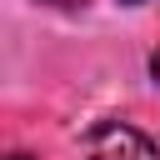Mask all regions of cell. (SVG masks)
Segmentation results:
<instances>
[{"label": "cell", "mask_w": 160, "mask_h": 160, "mask_svg": "<svg viewBox=\"0 0 160 160\" xmlns=\"http://www.w3.org/2000/svg\"><path fill=\"white\" fill-rule=\"evenodd\" d=\"M85 160H160V145L130 120H100L85 130Z\"/></svg>", "instance_id": "6da1fadb"}, {"label": "cell", "mask_w": 160, "mask_h": 160, "mask_svg": "<svg viewBox=\"0 0 160 160\" xmlns=\"http://www.w3.org/2000/svg\"><path fill=\"white\" fill-rule=\"evenodd\" d=\"M40 5H55V10H75V5H85V0H40Z\"/></svg>", "instance_id": "7a4b0ae2"}, {"label": "cell", "mask_w": 160, "mask_h": 160, "mask_svg": "<svg viewBox=\"0 0 160 160\" xmlns=\"http://www.w3.org/2000/svg\"><path fill=\"white\" fill-rule=\"evenodd\" d=\"M150 80H155V85H160V50H155V55H150Z\"/></svg>", "instance_id": "3957f363"}, {"label": "cell", "mask_w": 160, "mask_h": 160, "mask_svg": "<svg viewBox=\"0 0 160 160\" xmlns=\"http://www.w3.org/2000/svg\"><path fill=\"white\" fill-rule=\"evenodd\" d=\"M10 160H30V155H10Z\"/></svg>", "instance_id": "277c9868"}, {"label": "cell", "mask_w": 160, "mask_h": 160, "mask_svg": "<svg viewBox=\"0 0 160 160\" xmlns=\"http://www.w3.org/2000/svg\"><path fill=\"white\" fill-rule=\"evenodd\" d=\"M130 5H135V0H130Z\"/></svg>", "instance_id": "5b68a950"}]
</instances>
